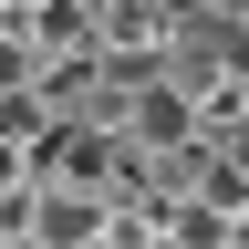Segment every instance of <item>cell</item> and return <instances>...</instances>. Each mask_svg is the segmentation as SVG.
Listing matches in <instances>:
<instances>
[{
  "label": "cell",
  "mask_w": 249,
  "mask_h": 249,
  "mask_svg": "<svg viewBox=\"0 0 249 249\" xmlns=\"http://www.w3.org/2000/svg\"><path fill=\"white\" fill-rule=\"evenodd\" d=\"M166 31H177V0H93V52L114 62H156Z\"/></svg>",
  "instance_id": "1"
},
{
  "label": "cell",
  "mask_w": 249,
  "mask_h": 249,
  "mask_svg": "<svg viewBox=\"0 0 249 249\" xmlns=\"http://www.w3.org/2000/svg\"><path fill=\"white\" fill-rule=\"evenodd\" d=\"M31 42V62H73V52H93V0H31V11H0Z\"/></svg>",
  "instance_id": "2"
},
{
  "label": "cell",
  "mask_w": 249,
  "mask_h": 249,
  "mask_svg": "<svg viewBox=\"0 0 249 249\" xmlns=\"http://www.w3.org/2000/svg\"><path fill=\"white\" fill-rule=\"evenodd\" d=\"M31 73H42V62H31V42L0 21V93H31Z\"/></svg>",
  "instance_id": "3"
},
{
  "label": "cell",
  "mask_w": 249,
  "mask_h": 249,
  "mask_svg": "<svg viewBox=\"0 0 249 249\" xmlns=\"http://www.w3.org/2000/svg\"><path fill=\"white\" fill-rule=\"evenodd\" d=\"M11 177H31V145H11V135H0V187H11Z\"/></svg>",
  "instance_id": "4"
},
{
  "label": "cell",
  "mask_w": 249,
  "mask_h": 249,
  "mask_svg": "<svg viewBox=\"0 0 249 249\" xmlns=\"http://www.w3.org/2000/svg\"><path fill=\"white\" fill-rule=\"evenodd\" d=\"M124 249H177V239H166V229H156V239H124Z\"/></svg>",
  "instance_id": "5"
}]
</instances>
